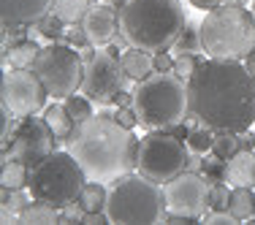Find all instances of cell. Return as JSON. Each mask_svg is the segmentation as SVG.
<instances>
[{"instance_id": "6da1fadb", "label": "cell", "mask_w": 255, "mask_h": 225, "mask_svg": "<svg viewBox=\"0 0 255 225\" xmlns=\"http://www.w3.org/2000/svg\"><path fill=\"white\" fill-rule=\"evenodd\" d=\"M187 106L198 125L245 133L255 125V76L242 60L204 57L187 79Z\"/></svg>"}, {"instance_id": "7a4b0ae2", "label": "cell", "mask_w": 255, "mask_h": 225, "mask_svg": "<svg viewBox=\"0 0 255 225\" xmlns=\"http://www.w3.org/2000/svg\"><path fill=\"white\" fill-rule=\"evenodd\" d=\"M65 147L84 168L87 179L114 182L136 171L138 138L130 127L120 125L112 112H98L79 122L65 138Z\"/></svg>"}, {"instance_id": "3957f363", "label": "cell", "mask_w": 255, "mask_h": 225, "mask_svg": "<svg viewBox=\"0 0 255 225\" xmlns=\"http://www.w3.org/2000/svg\"><path fill=\"white\" fill-rule=\"evenodd\" d=\"M187 22L182 0H125L120 5V33L128 46L168 52Z\"/></svg>"}, {"instance_id": "277c9868", "label": "cell", "mask_w": 255, "mask_h": 225, "mask_svg": "<svg viewBox=\"0 0 255 225\" xmlns=\"http://www.w3.org/2000/svg\"><path fill=\"white\" fill-rule=\"evenodd\" d=\"M133 109L138 114V125L149 130H168L171 125L185 122L190 117L187 106V82L177 74H155L144 82H136Z\"/></svg>"}, {"instance_id": "5b68a950", "label": "cell", "mask_w": 255, "mask_h": 225, "mask_svg": "<svg viewBox=\"0 0 255 225\" xmlns=\"http://www.w3.org/2000/svg\"><path fill=\"white\" fill-rule=\"evenodd\" d=\"M163 185L141 174H125L112 182L106 201V215L112 225H155L166 220Z\"/></svg>"}, {"instance_id": "8992f818", "label": "cell", "mask_w": 255, "mask_h": 225, "mask_svg": "<svg viewBox=\"0 0 255 225\" xmlns=\"http://www.w3.org/2000/svg\"><path fill=\"white\" fill-rule=\"evenodd\" d=\"M201 46L206 57L245 60L255 49V16L245 5H217L201 19Z\"/></svg>"}, {"instance_id": "52a82bcc", "label": "cell", "mask_w": 255, "mask_h": 225, "mask_svg": "<svg viewBox=\"0 0 255 225\" xmlns=\"http://www.w3.org/2000/svg\"><path fill=\"white\" fill-rule=\"evenodd\" d=\"M84 185H87V174L76 157L71 152L54 149L49 157H44L38 166L30 168L27 190L35 201H46L57 209H65L79 198Z\"/></svg>"}, {"instance_id": "ba28073f", "label": "cell", "mask_w": 255, "mask_h": 225, "mask_svg": "<svg viewBox=\"0 0 255 225\" xmlns=\"http://www.w3.org/2000/svg\"><path fill=\"white\" fill-rule=\"evenodd\" d=\"M33 71L44 82L49 98L65 101L76 90H82L84 54L74 49L71 44H65V41H49L46 46H41L38 57L33 63Z\"/></svg>"}, {"instance_id": "9c48e42d", "label": "cell", "mask_w": 255, "mask_h": 225, "mask_svg": "<svg viewBox=\"0 0 255 225\" xmlns=\"http://www.w3.org/2000/svg\"><path fill=\"white\" fill-rule=\"evenodd\" d=\"M187 160L190 149L171 130H149L144 138H138L136 171L157 185H166L174 176L187 171Z\"/></svg>"}, {"instance_id": "30bf717a", "label": "cell", "mask_w": 255, "mask_h": 225, "mask_svg": "<svg viewBox=\"0 0 255 225\" xmlns=\"http://www.w3.org/2000/svg\"><path fill=\"white\" fill-rule=\"evenodd\" d=\"M82 54H84L82 93L98 106L114 103V98L123 90H128V82H130V76L123 68V60L114 54V49H103V46H90Z\"/></svg>"}, {"instance_id": "8fae6325", "label": "cell", "mask_w": 255, "mask_h": 225, "mask_svg": "<svg viewBox=\"0 0 255 225\" xmlns=\"http://www.w3.org/2000/svg\"><path fill=\"white\" fill-rule=\"evenodd\" d=\"M46 98L49 93L33 68H8L3 74L0 103L8 106L16 117H33L35 112H44Z\"/></svg>"}, {"instance_id": "7c38bea8", "label": "cell", "mask_w": 255, "mask_h": 225, "mask_svg": "<svg viewBox=\"0 0 255 225\" xmlns=\"http://www.w3.org/2000/svg\"><path fill=\"white\" fill-rule=\"evenodd\" d=\"M163 196H166L168 215L201 220L209 212V182L198 171H182L171 182H166L163 185Z\"/></svg>"}, {"instance_id": "4fadbf2b", "label": "cell", "mask_w": 255, "mask_h": 225, "mask_svg": "<svg viewBox=\"0 0 255 225\" xmlns=\"http://www.w3.org/2000/svg\"><path fill=\"white\" fill-rule=\"evenodd\" d=\"M60 138H54L52 127L46 125L44 117H22L16 130L11 133V157L22 160L25 166H38L44 157H49Z\"/></svg>"}, {"instance_id": "5bb4252c", "label": "cell", "mask_w": 255, "mask_h": 225, "mask_svg": "<svg viewBox=\"0 0 255 225\" xmlns=\"http://www.w3.org/2000/svg\"><path fill=\"white\" fill-rule=\"evenodd\" d=\"M82 27L93 46H109L120 35V8L109 3L90 5L87 16L82 19Z\"/></svg>"}, {"instance_id": "9a60e30c", "label": "cell", "mask_w": 255, "mask_h": 225, "mask_svg": "<svg viewBox=\"0 0 255 225\" xmlns=\"http://www.w3.org/2000/svg\"><path fill=\"white\" fill-rule=\"evenodd\" d=\"M54 0H0V19L3 27L35 25L52 11Z\"/></svg>"}, {"instance_id": "2e32d148", "label": "cell", "mask_w": 255, "mask_h": 225, "mask_svg": "<svg viewBox=\"0 0 255 225\" xmlns=\"http://www.w3.org/2000/svg\"><path fill=\"white\" fill-rule=\"evenodd\" d=\"M228 182L234 187H255V152L239 149L228 160Z\"/></svg>"}, {"instance_id": "e0dca14e", "label": "cell", "mask_w": 255, "mask_h": 225, "mask_svg": "<svg viewBox=\"0 0 255 225\" xmlns=\"http://www.w3.org/2000/svg\"><path fill=\"white\" fill-rule=\"evenodd\" d=\"M120 60H123V68H125V74L130 76V82H144L147 76L155 74L152 52H144V49L130 46V49H125L123 54H120Z\"/></svg>"}, {"instance_id": "ac0fdd59", "label": "cell", "mask_w": 255, "mask_h": 225, "mask_svg": "<svg viewBox=\"0 0 255 225\" xmlns=\"http://www.w3.org/2000/svg\"><path fill=\"white\" fill-rule=\"evenodd\" d=\"M60 223V209L46 201H30L25 209L19 212V225H57Z\"/></svg>"}, {"instance_id": "d6986e66", "label": "cell", "mask_w": 255, "mask_h": 225, "mask_svg": "<svg viewBox=\"0 0 255 225\" xmlns=\"http://www.w3.org/2000/svg\"><path fill=\"white\" fill-rule=\"evenodd\" d=\"M38 52L41 46L33 38H22V41H11V46L3 52V60L11 63V68H33Z\"/></svg>"}, {"instance_id": "ffe728a7", "label": "cell", "mask_w": 255, "mask_h": 225, "mask_svg": "<svg viewBox=\"0 0 255 225\" xmlns=\"http://www.w3.org/2000/svg\"><path fill=\"white\" fill-rule=\"evenodd\" d=\"M44 119H46V125L52 127L54 138H60V141H65L76 127L74 117H71L68 109H65V103H49V106L44 109Z\"/></svg>"}, {"instance_id": "44dd1931", "label": "cell", "mask_w": 255, "mask_h": 225, "mask_svg": "<svg viewBox=\"0 0 255 225\" xmlns=\"http://www.w3.org/2000/svg\"><path fill=\"white\" fill-rule=\"evenodd\" d=\"M30 182V166H25L22 160H3V168H0V187L5 190H19V187H27Z\"/></svg>"}, {"instance_id": "7402d4cb", "label": "cell", "mask_w": 255, "mask_h": 225, "mask_svg": "<svg viewBox=\"0 0 255 225\" xmlns=\"http://www.w3.org/2000/svg\"><path fill=\"white\" fill-rule=\"evenodd\" d=\"M228 212L239 220H255V193L253 187H234L228 201Z\"/></svg>"}, {"instance_id": "603a6c76", "label": "cell", "mask_w": 255, "mask_h": 225, "mask_svg": "<svg viewBox=\"0 0 255 225\" xmlns=\"http://www.w3.org/2000/svg\"><path fill=\"white\" fill-rule=\"evenodd\" d=\"M79 204H82L84 212H106V201H109V190L103 187V182L87 179V185L79 193Z\"/></svg>"}, {"instance_id": "cb8c5ba5", "label": "cell", "mask_w": 255, "mask_h": 225, "mask_svg": "<svg viewBox=\"0 0 255 225\" xmlns=\"http://www.w3.org/2000/svg\"><path fill=\"white\" fill-rule=\"evenodd\" d=\"M171 49L177 52V54H185V52L198 54V52H204V46H201V22H198V19H190V16H187L185 27H182L179 38L174 41Z\"/></svg>"}, {"instance_id": "d4e9b609", "label": "cell", "mask_w": 255, "mask_h": 225, "mask_svg": "<svg viewBox=\"0 0 255 225\" xmlns=\"http://www.w3.org/2000/svg\"><path fill=\"white\" fill-rule=\"evenodd\" d=\"M90 5H93L90 0H54L52 14L60 16L65 25H82V19L90 11Z\"/></svg>"}, {"instance_id": "484cf974", "label": "cell", "mask_w": 255, "mask_h": 225, "mask_svg": "<svg viewBox=\"0 0 255 225\" xmlns=\"http://www.w3.org/2000/svg\"><path fill=\"white\" fill-rule=\"evenodd\" d=\"M65 30H68V25H65L60 16H54L52 11H49L44 19L35 22V27H33V33H30V38H33V35H44L46 41H63V38H65Z\"/></svg>"}, {"instance_id": "4316f807", "label": "cell", "mask_w": 255, "mask_h": 225, "mask_svg": "<svg viewBox=\"0 0 255 225\" xmlns=\"http://www.w3.org/2000/svg\"><path fill=\"white\" fill-rule=\"evenodd\" d=\"M239 149H242L239 133L215 130V144H212V155H215V157H220V160H231V157H234Z\"/></svg>"}, {"instance_id": "83f0119b", "label": "cell", "mask_w": 255, "mask_h": 225, "mask_svg": "<svg viewBox=\"0 0 255 225\" xmlns=\"http://www.w3.org/2000/svg\"><path fill=\"white\" fill-rule=\"evenodd\" d=\"M185 144L190 152L206 155V152H212V144H215V130L206 127V125H193L190 133H187V138H185Z\"/></svg>"}, {"instance_id": "f1b7e54d", "label": "cell", "mask_w": 255, "mask_h": 225, "mask_svg": "<svg viewBox=\"0 0 255 225\" xmlns=\"http://www.w3.org/2000/svg\"><path fill=\"white\" fill-rule=\"evenodd\" d=\"M63 103H65V109H68V114L74 117V122H76V125L93 117V101H90L84 93H82V95H76V93H74V95H68V98H65Z\"/></svg>"}, {"instance_id": "f546056e", "label": "cell", "mask_w": 255, "mask_h": 225, "mask_svg": "<svg viewBox=\"0 0 255 225\" xmlns=\"http://www.w3.org/2000/svg\"><path fill=\"white\" fill-rule=\"evenodd\" d=\"M201 174L209 185H215V182H228V160H220V157L212 155V160L201 163Z\"/></svg>"}, {"instance_id": "4dcf8cb0", "label": "cell", "mask_w": 255, "mask_h": 225, "mask_svg": "<svg viewBox=\"0 0 255 225\" xmlns=\"http://www.w3.org/2000/svg\"><path fill=\"white\" fill-rule=\"evenodd\" d=\"M201 54H193V52H185V54H177L174 57V74H177L179 79H190L193 76V71L198 68V63H201Z\"/></svg>"}, {"instance_id": "1f68e13d", "label": "cell", "mask_w": 255, "mask_h": 225, "mask_svg": "<svg viewBox=\"0 0 255 225\" xmlns=\"http://www.w3.org/2000/svg\"><path fill=\"white\" fill-rule=\"evenodd\" d=\"M3 190V206H8V209H14L16 215H19L22 209L33 201V196H30L27 187H19V190H5V187H0Z\"/></svg>"}, {"instance_id": "d6a6232c", "label": "cell", "mask_w": 255, "mask_h": 225, "mask_svg": "<svg viewBox=\"0 0 255 225\" xmlns=\"http://www.w3.org/2000/svg\"><path fill=\"white\" fill-rule=\"evenodd\" d=\"M228 201H231V190L226 182L209 185V209H228Z\"/></svg>"}, {"instance_id": "836d02e7", "label": "cell", "mask_w": 255, "mask_h": 225, "mask_svg": "<svg viewBox=\"0 0 255 225\" xmlns=\"http://www.w3.org/2000/svg\"><path fill=\"white\" fill-rule=\"evenodd\" d=\"M65 44H71L74 49H79V52H84V49H90V38H87V33H84V27L82 25H68V30H65Z\"/></svg>"}, {"instance_id": "e575fe53", "label": "cell", "mask_w": 255, "mask_h": 225, "mask_svg": "<svg viewBox=\"0 0 255 225\" xmlns=\"http://www.w3.org/2000/svg\"><path fill=\"white\" fill-rule=\"evenodd\" d=\"M201 220L206 225H236V223H239V217H234L228 209H209Z\"/></svg>"}, {"instance_id": "d590c367", "label": "cell", "mask_w": 255, "mask_h": 225, "mask_svg": "<svg viewBox=\"0 0 255 225\" xmlns=\"http://www.w3.org/2000/svg\"><path fill=\"white\" fill-rule=\"evenodd\" d=\"M60 223H68V225H79L84 223V209L79 201H74V204H68L65 209H60Z\"/></svg>"}, {"instance_id": "8d00e7d4", "label": "cell", "mask_w": 255, "mask_h": 225, "mask_svg": "<svg viewBox=\"0 0 255 225\" xmlns=\"http://www.w3.org/2000/svg\"><path fill=\"white\" fill-rule=\"evenodd\" d=\"M114 119H117L120 125L130 127V130L138 125V114H136V109H133V106H117V112H114Z\"/></svg>"}, {"instance_id": "74e56055", "label": "cell", "mask_w": 255, "mask_h": 225, "mask_svg": "<svg viewBox=\"0 0 255 225\" xmlns=\"http://www.w3.org/2000/svg\"><path fill=\"white\" fill-rule=\"evenodd\" d=\"M152 63H155L157 74H171V71H174V57L168 52H155L152 54Z\"/></svg>"}, {"instance_id": "f35d334b", "label": "cell", "mask_w": 255, "mask_h": 225, "mask_svg": "<svg viewBox=\"0 0 255 225\" xmlns=\"http://www.w3.org/2000/svg\"><path fill=\"white\" fill-rule=\"evenodd\" d=\"M112 220H109L106 212H84V223L82 225H109Z\"/></svg>"}, {"instance_id": "ab89813d", "label": "cell", "mask_w": 255, "mask_h": 225, "mask_svg": "<svg viewBox=\"0 0 255 225\" xmlns=\"http://www.w3.org/2000/svg\"><path fill=\"white\" fill-rule=\"evenodd\" d=\"M190 3L201 11H212V8H217V5H223L226 0H190Z\"/></svg>"}, {"instance_id": "60d3db41", "label": "cell", "mask_w": 255, "mask_h": 225, "mask_svg": "<svg viewBox=\"0 0 255 225\" xmlns=\"http://www.w3.org/2000/svg\"><path fill=\"white\" fill-rule=\"evenodd\" d=\"M239 144H242V149H255V133L250 130L239 133Z\"/></svg>"}, {"instance_id": "b9f144b4", "label": "cell", "mask_w": 255, "mask_h": 225, "mask_svg": "<svg viewBox=\"0 0 255 225\" xmlns=\"http://www.w3.org/2000/svg\"><path fill=\"white\" fill-rule=\"evenodd\" d=\"M114 106H133V93H128V90H123V93L114 98Z\"/></svg>"}, {"instance_id": "7bdbcfd3", "label": "cell", "mask_w": 255, "mask_h": 225, "mask_svg": "<svg viewBox=\"0 0 255 225\" xmlns=\"http://www.w3.org/2000/svg\"><path fill=\"white\" fill-rule=\"evenodd\" d=\"M245 65H247V71H250V74L255 76V49H253V52L245 57Z\"/></svg>"}, {"instance_id": "ee69618b", "label": "cell", "mask_w": 255, "mask_h": 225, "mask_svg": "<svg viewBox=\"0 0 255 225\" xmlns=\"http://www.w3.org/2000/svg\"><path fill=\"white\" fill-rule=\"evenodd\" d=\"M101 3H109V5H117V8H120V5L125 3V0H101Z\"/></svg>"}, {"instance_id": "f6af8a7d", "label": "cell", "mask_w": 255, "mask_h": 225, "mask_svg": "<svg viewBox=\"0 0 255 225\" xmlns=\"http://www.w3.org/2000/svg\"><path fill=\"white\" fill-rule=\"evenodd\" d=\"M226 3H228V5H245L247 0H226Z\"/></svg>"}, {"instance_id": "bcb514c9", "label": "cell", "mask_w": 255, "mask_h": 225, "mask_svg": "<svg viewBox=\"0 0 255 225\" xmlns=\"http://www.w3.org/2000/svg\"><path fill=\"white\" fill-rule=\"evenodd\" d=\"M253 16H255V3H253Z\"/></svg>"}]
</instances>
